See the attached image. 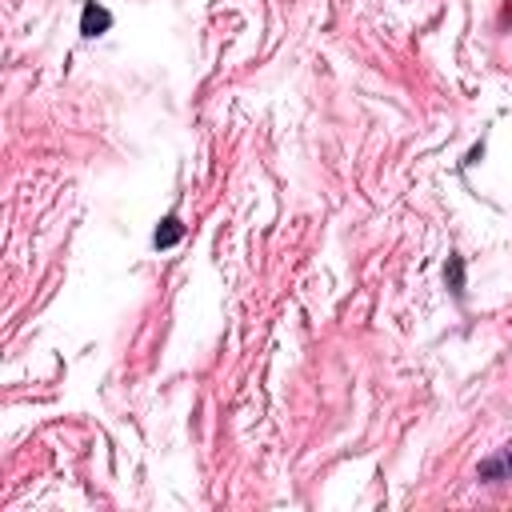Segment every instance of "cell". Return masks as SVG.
I'll use <instances>...</instances> for the list:
<instances>
[{
    "instance_id": "6da1fadb",
    "label": "cell",
    "mask_w": 512,
    "mask_h": 512,
    "mask_svg": "<svg viewBox=\"0 0 512 512\" xmlns=\"http://www.w3.org/2000/svg\"><path fill=\"white\" fill-rule=\"evenodd\" d=\"M108 24H112V16H108L104 8H96V4H88V8H84V20H80V32H84V36H100Z\"/></svg>"
},
{
    "instance_id": "7a4b0ae2",
    "label": "cell",
    "mask_w": 512,
    "mask_h": 512,
    "mask_svg": "<svg viewBox=\"0 0 512 512\" xmlns=\"http://www.w3.org/2000/svg\"><path fill=\"white\" fill-rule=\"evenodd\" d=\"M480 476H512V444L500 456H492L488 464H480Z\"/></svg>"
},
{
    "instance_id": "3957f363",
    "label": "cell",
    "mask_w": 512,
    "mask_h": 512,
    "mask_svg": "<svg viewBox=\"0 0 512 512\" xmlns=\"http://www.w3.org/2000/svg\"><path fill=\"white\" fill-rule=\"evenodd\" d=\"M176 240H180V220H176V216H168V220H164V228H156V244H160V248H168V244H176Z\"/></svg>"
}]
</instances>
